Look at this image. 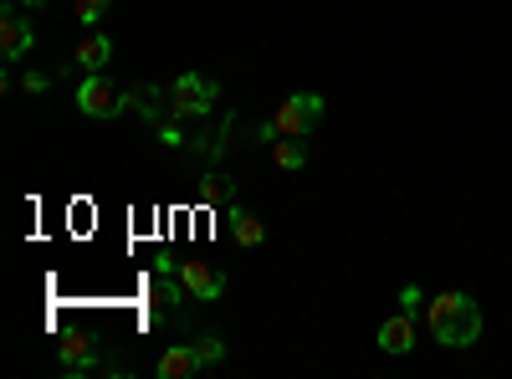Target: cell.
I'll use <instances>...</instances> for the list:
<instances>
[{
    "label": "cell",
    "mask_w": 512,
    "mask_h": 379,
    "mask_svg": "<svg viewBox=\"0 0 512 379\" xmlns=\"http://www.w3.org/2000/svg\"><path fill=\"white\" fill-rule=\"evenodd\" d=\"M425 328L441 349H472L482 339V308L472 292H436L425 303Z\"/></svg>",
    "instance_id": "1"
},
{
    "label": "cell",
    "mask_w": 512,
    "mask_h": 379,
    "mask_svg": "<svg viewBox=\"0 0 512 379\" xmlns=\"http://www.w3.org/2000/svg\"><path fill=\"white\" fill-rule=\"evenodd\" d=\"M216 103H221V82L205 77V72H180L175 82H169V118L175 123L216 113Z\"/></svg>",
    "instance_id": "2"
},
{
    "label": "cell",
    "mask_w": 512,
    "mask_h": 379,
    "mask_svg": "<svg viewBox=\"0 0 512 379\" xmlns=\"http://www.w3.org/2000/svg\"><path fill=\"white\" fill-rule=\"evenodd\" d=\"M318 123H323V98L303 88V93H292V98L277 108L272 134H277V139H308V134H318Z\"/></svg>",
    "instance_id": "3"
},
{
    "label": "cell",
    "mask_w": 512,
    "mask_h": 379,
    "mask_svg": "<svg viewBox=\"0 0 512 379\" xmlns=\"http://www.w3.org/2000/svg\"><path fill=\"white\" fill-rule=\"evenodd\" d=\"M31 47H36L31 16H26L21 6H0V57H6V62H21V57H31Z\"/></svg>",
    "instance_id": "4"
},
{
    "label": "cell",
    "mask_w": 512,
    "mask_h": 379,
    "mask_svg": "<svg viewBox=\"0 0 512 379\" xmlns=\"http://www.w3.org/2000/svg\"><path fill=\"white\" fill-rule=\"evenodd\" d=\"M77 108L88 118H113V113H123V93H113V82L103 72H88L77 88Z\"/></svg>",
    "instance_id": "5"
},
{
    "label": "cell",
    "mask_w": 512,
    "mask_h": 379,
    "mask_svg": "<svg viewBox=\"0 0 512 379\" xmlns=\"http://www.w3.org/2000/svg\"><path fill=\"white\" fill-rule=\"evenodd\" d=\"M175 272H180L185 292H190V298H200V303H216L221 292H226V277H221V267H210V262H200V257H190V262H175Z\"/></svg>",
    "instance_id": "6"
},
{
    "label": "cell",
    "mask_w": 512,
    "mask_h": 379,
    "mask_svg": "<svg viewBox=\"0 0 512 379\" xmlns=\"http://www.w3.org/2000/svg\"><path fill=\"white\" fill-rule=\"evenodd\" d=\"M57 364H62L67 374H118L113 364H103V359L93 354V344L82 339V333H72L67 344H57Z\"/></svg>",
    "instance_id": "7"
},
{
    "label": "cell",
    "mask_w": 512,
    "mask_h": 379,
    "mask_svg": "<svg viewBox=\"0 0 512 379\" xmlns=\"http://www.w3.org/2000/svg\"><path fill=\"white\" fill-rule=\"evenodd\" d=\"M200 369H205V359H200L195 344H169V349L159 354V364H154L159 379H190V374H200Z\"/></svg>",
    "instance_id": "8"
},
{
    "label": "cell",
    "mask_w": 512,
    "mask_h": 379,
    "mask_svg": "<svg viewBox=\"0 0 512 379\" xmlns=\"http://www.w3.org/2000/svg\"><path fill=\"white\" fill-rule=\"evenodd\" d=\"M379 349L384 354H410L415 349V313H395V318H384L379 323Z\"/></svg>",
    "instance_id": "9"
},
{
    "label": "cell",
    "mask_w": 512,
    "mask_h": 379,
    "mask_svg": "<svg viewBox=\"0 0 512 379\" xmlns=\"http://www.w3.org/2000/svg\"><path fill=\"white\" fill-rule=\"evenodd\" d=\"M72 62H77L82 72H103V67L113 62V36H103V31L82 36L77 47H72Z\"/></svg>",
    "instance_id": "10"
},
{
    "label": "cell",
    "mask_w": 512,
    "mask_h": 379,
    "mask_svg": "<svg viewBox=\"0 0 512 379\" xmlns=\"http://www.w3.org/2000/svg\"><path fill=\"white\" fill-rule=\"evenodd\" d=\"M226 221H231V236H236V246H262L267 241V226L251 216V210H241V205H231L226 210Z\"/></svg>",
    "instance_id": "11"
},
{
    "label": "cell",
    "mask_w": 512,
    "mask_h": 379,
    "mask_svg": "<svg viewBox=\"0 0 512 379\" xmlns=\"http://www.w3.org/2000/svg\"><path fill=\"white\" fill-rule=\"evenodd\" d=\"M272 159H277V170H303L308 164V139H272Z\"/></svg>",
    "instance_id": "12"
},
{
    "label": "cell",
    "mask_w": 512,
    "mask_h": 379,
    "mask_svg": "<svg viewBox=\"0 0 512 379\" xmlns=\"http://www.w3.org/2000/svg\"><path fill=\"white\" fill-rule=\"evenodd\" d=\"M72 16H77L82 26H98V21L108 16V0H72Z\"/></svg>",
    "instance_id": "13"
},
{
    "label": "cell",
    "mask_w": 512,
    "mask_h": 379,
    "mask_svg": "<svg viewBox=\"0 0 512 379\" xmlns=\"http://www.w3.org/2000/svg\"><path fill=\"white\" fill-rule=\"evenodd\" d=\"M195 349H200V359H205V364H221V359H226V344L216 339V333H200Z\"/></svg>",
    "instance_id": "14"
},
{
    "label": "cell",
    "mask_w": 512,
    "mask_h": 379,
    "mask_svg": "<svg viewBox=\"0 0 512 379\" xmlns=\"http://www.w3.org/2000/svg\"><path fill=\"white\" fill-rule=\"evenodd\" d=\"M159 144H164V149H185V129H180L175 118H169V123H159Z\"/></svg>",
    "instance_id": "15"
},
{
    "label": "cell",
    "mask_w": 512,
    "mask_h": 379,
    "mask_svg": "<svg viewBox=\"0 0 512 379\" xmlns=\"http://www.w3.org/2000/svg\"><path fill=\"white\" fill-rule=\"evenodd\" d=\"M21 88H26V93H47V88H52V77H47V72H26V77H21Z\"/></svg>",
    "instance_id": "16"
},
{
    "label": "cell",
    "mask_w": 512,
    "mask_h": 379,
    "mask_svg": "<svg viewBox=\"0 0 512 379\" xmlns=\"http://www.w3.org/2000/svg\"><path fill=\"white\" fill-rule=\"evenodd\" d=\"M400 308H405V313H420V308H425V298H420V287H415V282L400 292Z\"/></svg>",
    "instance_id": "17"
},
{
    "label": "cell",
    "mask_w": 512,
    "mask_h": 379,
    "mask_svg": "<svg viewBox=\"0 0 512 379\" xmlns=\"http://www.w3.org/2000/svg\"><path fill=\"white\" fill-rule=\"evenodd\" d=\"M21 6H47V0H21Z\"/></svg>",
    "instance_id": "18"
}]
</instances>
